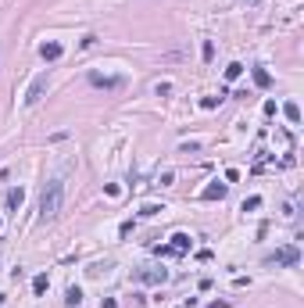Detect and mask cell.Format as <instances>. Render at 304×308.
Returning a JSON list of instances; mask_svg holds the SVG:
<instances>
[{"label":"cell","instance_id":"cell-9","mask_svg":"<svg viewBox=\"0 0 304 308\" xmlns=\"http://www.w3.org/2000/svg\"><path fill=\"white\" fill-rule=\"evenodd\" d=\"M190 233H176V237H172V244H168V247L172 251H179V255H186V251H190Z\"/></svg>","mask_w":304,"mask_h":308},{"label":"cell","instance_id":"cell-18","mask_svg":"<svg viewBox=\"0 0 304 308\" xmlns=\"http://www.w3.org/2000/svg\"><path fill=\"white\" fill-rule=\"evenodd\" d=\"M218 101H222V97H200V108H204V111H215Z\"/></svg>","mask_w":304,"mask_h":308},{"label":"cell","instance_id":"cell-23","mask_svg":"<svg viewBox=\"0 0 304 308\" xmlns=\"http://www.w3.org/2000/svg\"><path fill=\"white\" fill-rule=\"evenodd\" d=\"M179 308H197V297H190V301H182Z\"/></svg>","mask_w":304,"mask_h":308},{"label":"cell","instance_id":"cell-1","mask_svg":"<svg viewBox=\"0 0 304 308\" xmlns=\"http://www.w3.org/2000/svg\"><path fill=\"white\" fill-rule=\"evenodd\" d=\"M61 204H64V183L61 179H47L40 190V222H54L61 215Z\"/></svg>","mask_w":304,"mask_h":308},{"label":"cell","instance_id":"cell-14","mask_svg":"<svg viewBox=\"0 0 304 308\" xmlns=\"http://www.w3.org/2000/svg\"><path fill=\"white\" fill-rule=\"evenodd\" d=\"M240 76H243V65H240V61H229V65H226V79L233 83V79H240Z\"/></svg>","mask_w":304,"mask_h":308},{"label":"cell","instance_id":"cell-6","mask_svg":"<svg viewBox=\"0 0 304 308\" xmlns=\"http://www.w3.org/2000/svg\"><path fill=\"white\" fill-rule=\"evenodd\" d=\"M61 54H64V47H61V43H40V58L47 61V65H54V61H58Z\"/></svg>","mask_w":304,"mask_h":308},{"label":"cell","instance_id":"cell-16","mask_svg":"<svg viewBox=\"0 0 304 308\" xmlns=\"http://www.w3.org/2000/svg\"><path fill=\"white\" fill-rule=\"evenodd\" d=\"M158 212H165L161 204H143V208H140V215H143V219H154Z\"/></svg>","mask_w":304,"mask_h":308},{"label":"cell","instance_id":"cell-11","mask_svg":"<svg viewBox=\"0 0 304 308\" xmlns=\"http://www.w3.org/2000/svg\"><path fill=\"white\" fill-rule=\"evenodd\" d=\"M111 269H115L111 262H93V265H90L86 273H90V276H107V273H111Z\"/></svg>","mask_w":304,"mask_h":308},{"label":"cell","instance_id":"cell-5","mask_svg":"<svg viewBox=\"0 0 304 308\" xmlns=\"http://www.w3.org/2000/svg\"><path fill=\"white\" fill-rule=\"evenodd\" d=\"M136 279H140V283H165V279H168V269H140Z\"/></svg>","mask_w":304,"mask_h":308},{"label":"cell","instance_id":"cell-15","mask_svg":"<svg viewBox=\"0 0 304 308\" xmlns=\"http://www.w3.org/2000/svg\"><path fill=\"white\" fill-rule=\"evenodd\" d=\"M283 111H287V119H290L293 125H297V122H301V108H297V104H293V101H287V104H283Z\"/></svg>","mask_w":304,"mask_h":308},{"label":"cell","instance_id":"cell-19","mask_svg":"<svg viewBox=\"0 0 304 308\" xmlns=\"http://www.w3.org/2000/svg\"><path fill=\"white\" fill-rule=\"evenodd\" d=\"M200 54H204V61H211V58H215V43H211V40H204V47H200Z\"/></svg>","mask_w":304,"mask_h":308},{"label":"cell","instance_id":"cell-22","mask_svg":"<svg viewBox=\"0 0 304 308\" xmlns=\"http://www.w3.org/2000/svg\"><path fill=\"white\" fill-rule=\"evenodd\" d=\"M100 308H118V301H115V297H104V301H100Z\"/></svg>","mask_w":304,"mask_h":308},{"label":"cell","instance_id":"cell-12","mask_svg":"<svg viewBox=\"0 0 304 308\" xmlns=\"http://www.w3.org/2000/svg\"><path fill=\"white\" fill-rule=\"evenodd\" d=\"M254 83L261 86V90H269V86H272V76H269V68H254Z\"/></svg>","mask_w":304,"mask_h":308},{"label":"cell","instance_id":"cell-13","mask_svg":"<svg viewBox=\"0 0 304 308\" xmlns=\"http://www.w3.org/2000/svg\"><path fill=\"white\" fill-rule=\"evenodd\" d=\"M47 287H50V276L47 273H40V276L32 279V294H47Z\"/></svg>","mask_w":304,"mask_h":308},{"label":"cell","instance_id":"cell-20","mask_svg":"<svg viewBox=\"0 0 304 308\" xmlns=\"http://www.w3.org/2000/svg\"><path fill=\"white\" fill-rule=\"evenodd\" d=\"M154 93H158V97L161 93H172V83H154Z\"/></svg>","mask_w":304,"mask_h":308},{"label":"cell","instance_id":"cell-3","mask_svg":"<svg viewBox=\"0 0 304 308\" xmlns=\"http://www.w3.org/2000/svg\"><path fill=\"white\" fill-rule=\"evenodd\" d=\"M301 262V251H297V244H287V247H279L275 255H269V265H287V269H293Z\"/></svg>","mask_w":304,"mask_h":308},{"label":"cell","instance_id":"cell-8","mask_svg":"<svg viewBox=\"0 0 304 308\" xmlns=\"http://www.w3.org/2000/svg\"><path fill=\"white\" fill-rule=\"evenodd\" d=\"M22 201H25V190L22 186H11V190H7V212H18Z\"/></svg>","mask_w":304,"mask_h":308},{"label":"cell","instance_id":"cell-21","mask_svg":"<svg viewBox=\"0 0 304 308\" xmlns=\"http://www.w3.org/2000/svg\"><path fill=\"white\" fill-rule=\"evenodd\" d=\"M172 179H176V172H172V169L161 172V186H172Z\"/></svg>","mask_w":304,"mask_h":308},{"label":"cell","instance_id":"cell-26","mask_svg":"<svg viewBox=\"0 0 304 308\" xmlns=\"http://www.w3.org/2000/svg\"><path fill=\"white\" fill-rule=\"evenodd\" d=\"M0 226H4V219H0Z\"/></svg>","mask_w":304,"mask_h":308},{"label":"cell","instance_id":"cell-24","mask_svg":"<svg viewBox=\"0 0 304 308\" xmlns=\"http://www.w3.org/2000/svg\"><path fill=\"white\" fill-rule=\"evenodd\" d=\"M243 4H258V0H243Z\"/></svg>","mask_w":304,"mask_h":308},{"label":"cell","instance_id":"cell-25","mask_svg":"<svg viewBox=\"0 0 304 308\" xmlns=\"http://www.w3.org/2000/svg\"><path fill=\"white\" fill-rule=\"evenodd\" d=\"M0 305H4V294H0Z\"/></svg>","mask_w":304,"mask_h":308},{"label":"cell","instance_id":"cell-4","mask_svg":"<svg viewBox=\"0 0 304 308\" xmlns=\"http://www.w3.org/2000/svg\"><path fill=\"white\" fill-rule=\"evenodd\" d=\"M125 79L122 76H100V72H90V86H97V90H122Z\"/></svg>","mask_w":304,"mask_h":308},{"label":"cell","instance_id":"cell-10","mask_svg":"<svg viewBox=\"0 0 304 308\" xmlns=\"http://www.w3.org/2000/svg\"><path fill=\"white\" fill-rule=\"evenodd\" d=\"M64 305H68V308H79V305H82V291H79L76 283H72L68 291H64Z\"/></svg>","mask_w":304,"mask_h":308},{"label":"cell","instance_id":"cell-7","mask_svg":"<svg viewBox=\"0 0 304 308\" xmlns=\"http://www.w3.org/2000/svg\"><path fill=\"white\" fill-rule=\"evenodd\" d=\"M226 183H211V186H204V190H200V197H204V201H222V197H226Z\"/></svg>","mask_w":304,"mask_h":308},{"label":"cell","instance_id":"cell-17","mask_svg":"<svg viewBox=\"0 0 304 308\" xmlns=\"http://www.w3.org/2000/svg\"><path fill=\"white\" fill-rule=\"evenodd\" d=\"M258 208H261V197H247L240 204V212H258Z\"/></svg>","mask_w":304,"mask_h":308},{"label":"cell","instance_id":"cell-2","mask_svg":"<svg viewBox=\"0 0 304 308\" xmlns=\"http://www.w3.org/2000/svg\"><path fill=\"white\" fill-rule=\"evenodd\" d=\"M47 90H50V72H40V76H36L32 83H29V90H25L22 104H25V108H36V104L43 101V97H47Z\"/></svg>","mask_w":304,"mask_h":308}]
</instances>
